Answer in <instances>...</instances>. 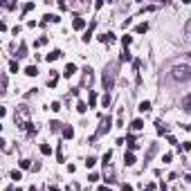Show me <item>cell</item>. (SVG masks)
I'll use <instances>...</instances> for the list:
<instances>
[{"label":"cell","mask_w":191,"mask_h":191,"mask_svg":"<svg viewBox=\"0 0 191 191\" xmlns=\"http://www.w3.org/2000/svg\"><path fill=\"white\" fill-rule=\"evenodd\" d=\"M115 79H117V65H106L103 70V77H101V83H103V90H113L115 85Z\"/></svg>","instance_id":"cell-1"},{"label":"cell","mask_w":191,"mask_h":191,"mask_svg":"<svg viewBox=\"0 0 191 191\" xmlns=\"http://www.w3.org/2000/svg\"><path fill=\"white\" fill-rule=\"evenodd\" d=\"M173 79L175 81H189L191 79V68L189 65H175L173 68Z\"/></svg>","instance_id":"cell-2"},{"label":"cell","mask_w":191,"mask_h":191,"mask_svg":"<svg viewBox=\"0 0 191 191\" xmlns=\"http://www.w3.org/2000/svg\"><path fill=\"white\" fill-rule=\"evenodd\" d=\"M110 124H113V119H110V117H103V119H101V128L95 133V137H92V140H97V137H101L106 130H110Z\"/></svg>","instance_id":"cell-3"},{"label":"cell","mask_w":191,"mask_h":191,"mask_svg":"<svg viewBox=\"0 0 191 191\" xmlns=\"http://www.w3.org/2000/svg\"><path fill=\"white\" fill-rule=\"evenodd\" d=\"M74 72H77V65H74V63H68V65H65V72H63V77H68V79H70Z\"/></svg>","instance_id":"cell-4"},{"label":"cell","mask_w":191,"mask_h":191,"mask_svg":"<svg viewBox=\"0 0 191 191\" xmlns=\"http://www.w3.org/2000/svg\"><path fill=\"white\" fill-rule=\"evenodd\" d=\"M124 162H126V166H133V164L137 162V160H135V155H133V151H128V153L124 155Z\"/></svg>","instance_id":"cell-5"},{"label":"cell","mask_w":191,"mask_h":191,"mask_svg":"<svg viewBox=\"0 0 191 191\" xmlns=\"http://www.w3.org/2000/svg\"><path fill=\"white\" fill-rule=\"evenodd\" d=\"M182 110H184V113H191V95H187V97L182 99Z\"/></svg>","instance_id":"cell-6"},{"label":"cell","mask_w":191,"mask_h":191,"mask_svg":"<svg viewBox=\"0 0 191 191\" xmlns=\"http://www.w3.org/2000/svg\"><path fill=\"white\" fill-rule=\"evenodd\" d=\"M61 54H63V52H61V50H54V52H50V54H47V56H45V59H47V61L52 63V61H56V59H61Z\"/></svg>","instance_id":"cell-7"},{"label":"cell","mask_w":191,"mask_h":191,"mask_svg":"<svg viewBox=\"0 0 191 191\" xmlns=\"http://www.w3.org/2000/svg\"><path fill=\"white\" fill-rule=\"evenodd\" d=\"M130 128H133V130H142V128H144V121H142V119H133V121H130Z\"/></svg>","instance_id":"cell-8"},{"label":"cell","mask_w":191,"mask_h":191,"mask_svg":"<svg viewBox=\"0 0 191 191\" xmlns=\"http://www.w3.org/2000/svg\"><path fill=\"white\" fill-rule=\"evenodd\" d=\"M63 137H65V140H72L74 137V128L72 126H65V128H63Z\"/></svg>","instance_id":"cell-9"},{"label":"cell","mask_w":191,"mask_h":191,"mask_svg":"<svg viewBox=\"0 0 191 191\" xmlns=\"http://www.w3.org/2000/svg\"><path fill=\"white\" fill-rule=\"evenodd\" d=\"M72 27H74V30H83V27H85V20L83 18H74V23H72Z\"/></svg>","instance_id":"cell-10"},{"label":"cell","mask_w":191,"mask_h":191,"mask_svg":"<svg viewBox=\"0 0 191 191\" xmlns=\"http://www.w3.org/2000/svg\"><path fill=\"white\" fill-rule=\"evenodd\" d=\"M25 74H27V77H36V74H38V68H36V65H27V68H25Z\"/></svg>","instance_id":"cell-11"},{"label":"cell","mask_w":191,"mask_h":191,"mask_svg":"<svg viewBox=\"0 0 191 191\" xmlns=\"http://www.w3.org/2000/svg\"><path fill=\"white\" fill-rule=\"evenodd\" d=\"M92 30H95V23H92V25L88 27V30H85V34H83V43H88V40H90V36H92Z\"/></svg>","instance_id":"cell-12"},{"label":"cell","mask_w":191,"mask_h":191,"mask_svg":"<svg viewBox=\"0 0 191 191\" xmlns=\"http://www.w3.org/2000/svg\"><path fill=\"white\" fill-rule=\"evenodd\" d=\"M151 110V101H142L140 103V113H148Z\"/></svg>","instance_id":"cell-13"},{"label":"cell","mask_w":191,"mask_h":191,"mask_svg":"<svg viewBox=\"0 0 191 191\" xmlns=\"http://www.w3.org/2000/svg\"><path fill=\"white\" fill-rule=\"evenodd\" d=\"M155 126H158V133H160V135H164V133H169V128H166V126L162 124V121H155Z\"/></svg>","instance_id":"cell-14"},{"label":"cell","mask_w":191,"mask_h":191,"mask_svg":"<svg viewBox=\"0 0 191 191\" xmlns=\"http://www.w3.org/2000/svg\"><path fill=\"white\" fill-rule=\"evenodd\" d=\"M23 56H27V45L25 43H20V47H18V59H23Z\"/></svg>","instance_id":"cell-15"},{"label":"cell","mask_w":191,"mask_h":191,"mask_svg":"<svg viewBox=\"0 0 191 191\" xmlns=\"http://www.w3.org/2000/svg\"><path fill=\"white\" fill-rule=\"evenodd\" d=\"M130 43H133V36H128V34H126V36H121V45H124V47H128Z\"/></svg>","instance_id":"cell-16"},{"label":"cell","mask_w":191,"mask_h":191,"mask_svg":"<svg viewBox=\"0 0 191 191\" xmlns=\"http://www.w3.org/2000/svg\"><path fill=\"white\" fill-rule=\"evenodd\" d=\"M40 153H43V155H50V153H52V146H50V144H40Z\"/></svg>","instance_id":"cell-17"},{"label":"cell","mask_w":191,"mask_h":191,"mask_svg":"<svg viewBox=\"0 0 191 191\" xmlns=\"http://www.w3.org/2000/svg\"><path fill=\"white\" fill-rule=\"evenodd\" d=\"M146 30H148L146 23H142V25H137V27H135V32H137V34H146Z\"/></svg>","instance_id":"cell-18"},{"label":"cell","mask_w":191,"mask_h":191,"mask_svg":"<svg viewBox=\"0 0 191 191\" xmlns=\"http://www.w3.org/2000/svg\"><path fill=\"white\" fill-rule=\"evenodd\" d=\"M95 103H97V92L90 90V108H95Z\"/></svg>","instance_id":"cell-19"},{"label":"cell","mask_w":191,"mask_h":191,"mask_svg":"<svg viewBox=\"0 0 191 191\" xmlns=\"http://www.w3.org/2000/svg\"><path fill=\"white\" fill-rule=\"evenodd\" d=\"M77 110H79V113H85V110H88V106H85L83 101H79V103H77Z\"/></svg>","instance_id":"cell-20"},{"label":"cell","mask_w":191,"mask_h":191,"mask_svg":"<svg viewBox=\"0 0 191 191\" xmlns=\"http://www.w3.org/2000/svg\"><path fill=\"white\" fill-rule=\"evenodd\" d=\"M34 9V2H27V5H23V14H27V11H32Z\"/></svg>","instance_id":"cell-21"},{"label":"cell","mask_w":191,"mask_h":191,"mask_svg":"<svg viewBox=\"0 0 191 191\" xmlns=\"http://www.w3.org/2000/svg\"><path fill=\"white\" fill-rule=\"evenodd\" d=\"M95 164H97V160H95V158H88V160H85V166H88V169H92Z\"/></svg>","instance_id":"cell-22"},{"label":"cell","mask_w":191,"mask_h":191,"mask_svg":"<svg viewBox=\"0 0 191 191\" xmlns=\"http://www.w3.org/2000/svg\"><path fill=\"white\" fill-rule=\"evenodd\" d=\"M20 178H23L20 171H11V180H20Z\"/></svg>","instance_id":"cell-23"},{"label":"cell","mask_w":191,"mask_h":191,"mask_svg":"<svg viewBox=\"0 0 191 191\" xmlns=\"http://www.w3.org/2000/svg\"><path fill=\"white\" fill-rule=\"evenodd\" d=\"M119 61H121V63H126V61H130V54H128V52H124V54H121V56H119Z\"/></svg>","instance_id":"cell-24"},{"label":"cell","mask_w":191,"mask_h":191,"mask_svg":"<svg viewBox=\"0 0 191 191\" xmlns=\"http://www.w3.org/2000/svg\"><path fill=\"white\" fill-rule=\"evenodd\" d=\"M101 103H103V106H106V108H108V103H110V95H108V92H106V95H103V99H101Z\"/></svg>","instance_id":"cell-25"},{"label":"cell","mask_w":191,"mask_h":191,"mask_svg":"<svg viewBox=\"0 0 191 191\" xmlns=\"http://www.w3.org/2000/svg\"><path fill=\"white\" fill-rule=\"evenodd\" d=\"M9 70H11V72H18V63L11 61V63H9Z\"/></svg>","instance_id":"cell-26"},{"label":"cell","mask_w":191,"mask_h":191,"mask_svg":"<svg viewBox=\"0 0 191 191\" xmlns=\"http://www.w3.org/2000/svg\"><path fill=\"white\" fill-rule=\"evenodd\" d=\"M20 166H23V169H30L32 164H30V160H23V162H20Z\"/></svg>","instance_id":"cell-27"},{"label":"cell","mask_w":191,"mask_h":191,"mask_svg":"<svg viewBox=\"0 0 191 191\" xmlns=\"http://www.w3.org/2000/svg\"><path fill=\"white\" fill-rule=\"evenodd\" d=\"M45 43H47V38H38L36 40V47H40V45H45Z\"/></svg>","instance_id":"cell-28"},{"label":"cell","mask_w":191,"mask_h":191,"mask_svg":"<svg viewBox=\"0 0 191 191\" xmlns=\"http://www.w3.org/2000/svg\"><path fill=\"white\" fill-rule=\"evenodd\" d=\"M155 151H158V146L153 144V146H151V151H148V158H153V155H155Z\"/></svg>","instance_id":"cell-29"},{"label":"cell","mask_w":191,"mask_h":191,"mask_svg":"<svg viewBox=\"0 0 191 191\" xmlns=\"http://www.w3.org/2000/svg\"><path fill=\"white\" fill-rule=\"evenodd\" d=\"M121 191H133V187H130V184H124V187H121Z\"/></svg>","instance_id":"cell-30"},{"label":"cell","mask_w":191,"mask_h":191,"mask_svg":"<svg viewBox=\"0 0 191 191\" xmlns=\"http://www.w3.org/2000/svg\"><path fill=\"white\" fill-rule=\"evenodd\" d=\"M99 191H110V187H101Z\"/></svg>","instance_id":"cell-31"},{"label":"cell","mask_w":191,"mask_h":191,"mask_svg":"<svg viewBox=\"0 0 191 191\" xmlns=\"http://www.w3.org/2000/svg\"><path fill=\"white\" fill-rule=\"evenodd\" d=\"M50 191H61L59 187H50Z\"/></svg>","instance_id":"cell-32"},{"label":"cell","mask_w":191,"mask_h":191,"mask_svg":"<svg viewBox=\"0 0 191 191\" xmlns=\"http://www.w3.org/2000/svg\"><path fill=\"white\" fill-rule=\"evenodd\" d=\"M160 191H166V187H164V184H162V187H160Z\"/></svg>","instance_id":"cell-33"},{"label":"cell","mask_w":191,"mask_h":191,"mask_svg":"<svg viewBox=\"0 0 191 191\" xmlns=\"http://www.w3.org/2000/svg\"><path fill=\"white\" fill-rule=\"evenodd\" d=\"M5 191H14V187H7V189H5Z\"/></svg>","instance_id":"cell-34"},{"label":"cell","mask_w":191,"mask_h":191,"mask_svg":"<svg viewBox=\"0 0 191 191\" xmlns=\"http://www.w3.org/2000/svg\"><path fill=\"white\" fill-rule=\"evenodd\" d=\"M187 148H189V151H191V142H187Z\"/></svg>","instance_id":"cell-35"},{"label":"cell","mask_w":191,"mask_h":191,"mask_svg":"<svg viewBox=\"0 0 191 191\" xmlns=\"http://www.w3.org/2000/svg\"><path fill=\"white\" fill-rule=\"evenodd\" d=\"M189 56H191V54H189Z\"/></svg>","instance_id":"cell-36"}]
</instances>
